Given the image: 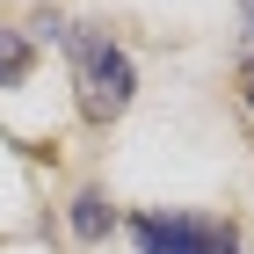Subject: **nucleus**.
I'll list each match as a JSON object with an SVG mask.
<instances>
[{
  "label": "nucleus",
  "instance_id": "3",
  "mask_svg": "<svg viewBox=\"0 0 254 254\" xmlns=\"http://www.w3.org/2000/svg\"><path fill=\"white\" fill-rule=\"evenodd\" d=\"M73 233H80V240H102V233H109V203H102L95 189L73 196Z\"/></svg>",
  "mask_w": 254,
  "mask_h": 254
},
{
  "label": "nucleus",
  "instance_id": "5",
  "mask_svg": "<svg viewBox=\"0 0 254 254\" xmlns=\"http://www.w3.org/2000/svg\"><path fill=\"white\" fill-rule=\"evenodd\" d=\"M240 102L254 109V65H240Z\"/></svg>",
  "mask_w": 254,
  "mask_h": 254
},
{
  "label": "nucleus",
  "instance_id": "1",
  "mask_svg": "<svg viewBox=\"0 0 254 254\" xmlns=\"http://www.w3.org/2000/svg\"><path fill=\"white\" fill-rule=\"evenodd\" d=\"M65 44H73V87H80V117L87 124H109L131 109V59H124L109 37H73L65 29Z\"/></svg>",
  "mask_w": 254,
  "mask_h": 254
},
{
  "label": "nucleus",
  "instance_id": "2",
  "mask_svg": "<svg viewBox=\"0 0 254 254\" xmlns=\"http://www.w3.org/2000/svg\"><path fill=\"white\" fill-rule=\"evenodd\" d=\"M138 254H240V240L218 218H138Z\"/></svg>",
  "mask_w": 254,
  "mask_h": 254
},
{
  "label": "nucleus",
  "instance_id": "4",
  "mask_svg": "<svg viewBox=\"0 0 254 254\" xmlns=\"http://www.w3.org/2000/svg\"><path fill=\"white\" fill-rule=\"evenodd\" d=\"M22 73H29V44H22L15 29H0V87H15Z\"/></svg>",
  "mask_w": 254,
  "mask_h": 254
},
{
  "label": "nucleus",
  "instance_id": "6",
  "mask_svg": "<svg viewBox=\"0 0 254 254\" xmlns=\"http://www.w3.org/2000/svg\"><path fill=\"white\" fill-rule=\"evenodd\" d=\"M247 37H254V0H247Z\"/></svg>",
  "mask_w": 254,
  "mask_h": 254
}]
</instances>
